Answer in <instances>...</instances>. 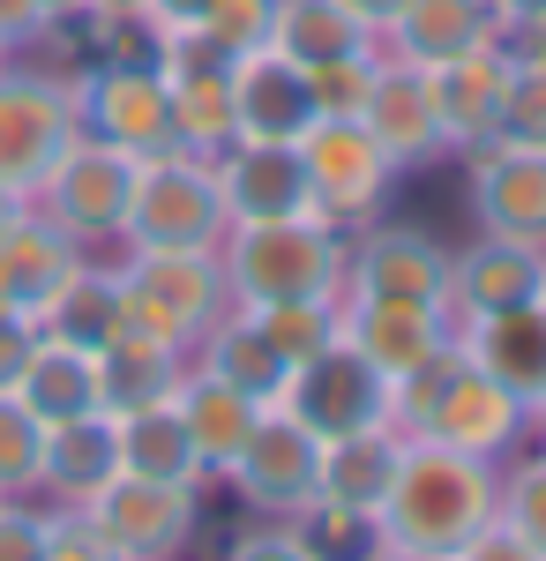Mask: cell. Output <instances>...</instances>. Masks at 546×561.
Returning a JSON list of instances; mask_svg holds the SVG:
<instances>
[{"mask_svg":"<svg viewBox=\"0 0 546 561\" xmlns=\"http://www.w3.org/2000/svg\"><path fill=\"white\" fill-rule=\"evenodd\" d=\"M502 502V465L487 457H464L434 434H405V457L389 479V502H382V547H412V554H457L471 531L494 524Z\"/></svg>","mask_w":546,"mask_h":561,"instance_id":"obj_1","label":"cell"},{"mask_svg":"<svg viewBox=\"0 0 546 561\" xmlns=\"http://www.w3.org/2000/svg\"><path fill=\"white\" fill-rule=\"evenodd\" d=\"M344 225L322 210L299 217H262V225H232L217 240L232 307H285V300H337L344 293Z\"/></svg>","mask_w":546,"mask_h":561,"instance_id":"obj_2","label":"cell"},{"mask_svg":"<svg viewBox=\"0 0 546 561\" xmlns=\"http://www.w3.org/2000/svg\"><path fill=\"white\" fill-rule=\"evenodd\" d=\"M397 434H434L464 457L502 465L532 434V404H516L502 382H487L464 352H442L412 382H397Z\"/></svg>","mask_w":546,"mask_h":561,"instance_id":"obj_3","label":"cell"},{"mask_svg":"<svg viewBox=\"0 0 546 561\" xmlns=\"http://www.w3.org/2000/svg\"><path fill=\"white\" fill-rule=\"evenodd\" d=\"M121 322L195 352L232 314V285L217 248H127L121 262Z\"/></svg>","mask_w":546,"mask_h":561,"instance_id":"obj_4","label":"cell"},{"mask_svg":"<svg viewBox=\"0 0 546 561\" xmlns=\"http://www.w3.org/2000/svg\"><path fill=\"white\" fill-rule=\"evenodd\" d=\"M232 232L225 217V187H217V158L195 150H158L135 173V203H127L121 248H217Z\"/></svg>","mask_w":546,"mask_h":561,"instance_id":"obj_5","label":"cell"},{"mask_svg":"<svg viewBox=\"0 0 546 561\" xmlns=\"http://www.w3.org/2000/svg\"><path fill=\"white\" fill-rule=\"evenodd\" d=\"M277 412H293L315 442H337V434H367V427H397V382L382 375L352 337L322 345L315 359H299Z\"/></svg>","mask_w":546,"mask_h":561,"instance_id":"obj_6","label":"cell"},{"mask_svg":"<svg viewBox=\"0 0 546 561\" xmlns=\"http://www.w3.org/2000/svg\"><path fill=\"white\" fill-rule=\"evenodd\" d=\"M83 135L76 121V83L53 68H0V180L15 195H38V180L53 173V158Z\"/></svg>","mask_w":546,"mask_h":561,"instance_id":"obj_7","label":"cell"},{"mask_svg":"<svg viewBox=\"0 0 546 561\" xmlns=\"http://www.w3.org/2000/svg\"><path fill=\"white\" fill-rule=\"evenodd\" d=\"M217 479L248 502L254 517L307 524V517H315V494H322V442L299 427L293 412L270 404V412L254 420V434L240 442V457H232Z\"/></svg>","mask_w":546,"mask_h":561,"instance_id":"obj_8","label":"cell"},{"mask_svg":"<svg viewBox=\"0 0 546 561\" xmlns=\"http://www.w3.org/2000/svg\"><path fill=\"white\" fill-rule=\"evenodd\" d=\"M135 173H143V158H127L113 142H98V135H76L60 158H53V173L38 180V203L76 248H98V240H121L127 225V203H135Z\"/></svg>","mask_w":546,"mask_h":561,"instance_id":"obj_9","label":"cell"},{"mask_svg":"<svg viewBox=\"0 0 546 561\" xmlns=\"http://www.w3.org/2000/svg\"><path fill=\"white\" fill-rule=\"evenodd\" d=\"M344 293L352 300H405V307H434L450 314V248L405 225V217H367L344 240Z\"/></svg>","mask_w":546,"mask_h":561,"instance_id":"obj_10","label":"cell"},{"mask_svg":"<svg viewBox=\"0 0 546 561\" xmlns=\"http://www.w3.org/2000/svg\"><path fill=\"white\" fill-rule=\"evenodd\" d=\"M83 517L121 547V561H180L187 539H195V524H203V486L113 472L83 502Z\"/></svg>","mask_w":546,"mask_h":561,"instance_id":"obj_11","label":"cell"},{"mask_svg":"<svg viewBox=\"0 0 546 561\" xmlns=\"http://www.w3.org/2000/svg\"><path fill=\"white\" fill-rule=\"evenodd\" d=\"M76 121H83V135L113 142L127 158L180 150L172 142V90L143 60H90L83 76H76Z\"/></svg>","mask_w":546,"mask_h":561,"instance_id":"obj_12","label":"cell"},{"mask_svg":"<svg viewBox=\"0 0 546 561\" xmlns=\"http://www.w3.org/2000/svg\"><path fill=\"white\" fill-rule=\"evenodd\" d=\"M299 158H307L315 210L330 217V225H344V232H360L367 217H382L389 187H397L389 150H382L360 121H315V128L299 135Z\"/></svg>","mask_w":546,"mask_h":561,"instance_id":"obj_13","label":"cell"},{"mask_svg":"<svg viewBox=\"0 0 546 561\" xmlns=\"http://www.w3.org/2000/svg\"><path fill=\"white\" fill-rule=\"evenodd\" d=\"M502 38V31H494ZM509 83H516V68H509L502 45H471L457 60H434L426 68V98H434V121H442V150H487V142H502V105H509Z\"/></svg>","mask_w":546,"mask_h":561,"instance_id":"obj_14","label":"cell"},{"mask_svg":"<svg viewBox=\"0 0 546 561\" xmlns=\"http://www.w3.org/2000/svg\"><path fill=\"white\" fill-rule=\"evenodd\" d=\"M464 195H471L479 232H509V240H539L546 248V150H532V142L471 150L464 158Z\"/></svg>","mask_w":546,"mask_h":561,"instance_id":"obj_15","label":"cell"},{"mask_svg":"<svg viewBox=\"0 0 546 561\" xmlns=\"http://www.w3.org/2000/svg\"><path fill=\"white\" fill-rule=\"evenodd\" d=\"M546 293V248L539 240H509V232H479L471 248L450 255V314H509V307H539Z\"/></svg>","mask_w":546,"mask_h":561,"instance_id":"obj_16","label":"cell"},{"mask_svg":"<svg viewBox=\"0 0 546 561\" xmlns=\"http://www.w3.org/2000/svg\"><path fill=\"white\" fill-rule=\"evenodd\" d=\"M315 90H307V68L285 60V53H240L232 68V142H299L315 128Z\"/></svg>","mask_w":546,"mask_h":561,"instance_id":"obj_17","label":"cell"},{"mask_svg":"<svg viewBox=\"0 0 546 561\" xmlns=\"http://www.w3.org/2000/svg\"><path fill=\"white\" fill-rule=\"evenodd\" d=\"M344 337L367 352L389 382H412L442 352H457V314L405 307V300H352V293H344Z\"/></svg>","mask_w":546,"mask_h":561,"instance_id":"obj_18","label":"cell"},{"mask_svg":"<svg viewBox=\"0 0 546 561\" xmlns=\"http://www.w3.org/2000/svg\"><path fill=\"white\" fill-rule=\"evenodd\" d=\"M217 187H225V217H232V225L315 210L299 142H225V150H217Z\"/></svg>","mask_w":546,"mask_h":561,"instance_id":"obj_19","label":"cell"},{"mask_svg":"<svg viewBox=\"0 0 546 561\" xmlns=\"http://www.w3.org/2000/svg\"><path fill=\"white\" fill-rule=\"evenodd\" d=\"M360 128L389 150L397 173H412V165H426V158H442V121H434V98H426V68L389 60V53L375 45V90H367Z\"/></svg>","mask_w":546,"mask_h":561,"instance_id":"obj_20","label":"cell"},{"mask_svg":"<svg viewBox=\"0 0 546 561\" xmlns=\"http://www.w3.org/2000/svg\"><path fill=\"white\" fill-rule=\"evenodd\" d=\"M83 255H90V248H76V240L31 203V210L0 232V307L38 322L45 307H53V293L76 277V262H83Z\"/></svg>","mask_w":546,"mask_h":561,"instance_id":"obj_21","label":"cell"},{"mask_svg":"<svg viewBox=\"0 0 546 561\" xmlns=\"http://www.w3.org/2000/svg\"><path fill=\"white\" fill-rule=\"evenodd\" d=\"M457 352L487 382H502L516 404H539L546 397V307L471 314V322H457Z\"/></svg>","mask_w":546,"mask_h":561,"instance_id":"obj_22","label":"cell"},{"mask_svg":"<svg viewBox=\"0 0 546 561\" xmlns=\"http://www.w3.org/2000/svg\"><path fill=\"white\" fill-rule=\"evenodd\" d=\"M397 457H405V434L397 427H367V434L322 442V494H315V510L375 524L382 502H389V479H397Z\"/></svg>","mask_w":546,"mask_h":561,"instance_id":"obj_23","label":"cell"},{"mask_svg":"<svg viewBox=\"0 0 546 561\" xmlns=\"http://www.w3.org/2000/svg\"><path fill=\"white\" fill-rule=\"evenodd\" d=\"M494 31H502L494 0H405V15L382 31V53L434 68V60H457L471 45H494Z\"/></svg>","mask_w":546,"mask_h":561,"instance_id":"obj_24","label":"cell"},{"mask_svg":"<svg viewBox=\"0 0 546 561\" xmlns=\"http://www.w3.org/2000/svg\"><path fill=\"white\" fill-rule=\"evenodd\" d=\"M121 472V442H113V412H83L45 427V465H38V494L53 510H83L105 479Z\"/></svg>","mask_w":546,"mask_h":561,"instance_id":"obj_25","label":"cell"},{"mask_svg":"<svg viewBox=\"0 0 546 561\" xmlns=\"http://www.w3.org/2000/svg\"><path fill=\"white\" fill-rule=\"evenodd\" d=\"M187 375V352L150 337V330H113L98 345V404L105 412H143V404H166L172 389Z\"/></svg>","mask_w":546,"mask_h":561,"instance_id":"obj_26","label":"cell"},{"mask_svg":"<svg viewBox=\"0 0 546 561\" xmlns=\"http://www.w3.org/2000/svg\"><path fill=\"white\" fill-rule=\"evenodd\" d=\"M172 404H180L187 442H195V457L211 465V479L240 457V442H248L254 420H262V404H248L232 382H217L211 367H195V359H187V375H180V389H172Z\"/></svg>","mask_w":546,"mask_h":561,"instance_id":"obj_27","label":"cell"},{"mask_svg":"<svg viewBox=\"0 0 546 561\" xmlns=\"http://www.w3.org/2000/svg\"><path fill=\"white\" fill-rule=\"evenodd\" d=\"M187 359H195V367H211L217 382H232L248 404H262V412H270V404L285 397V382H293V359L270 345V337L254 330V314H240V307H232V314H225V322H217Z\"/></svg>","mask_w":546,"mask_h":561,"instance_id":"obj_28","label":"cell"},{"mask_svg":"<svg viewBox=\"0 0 546 561\" xmlns=\"http://www.w3.org/2000/svg\"><path fill=\"white\" fill-rule=\"evenodd\" d=\"M113 442H121V472L135 479H180V486H211V465L195 457L180 404H143V412H113Z\"/></svg>","mask_w":546,"mask_h":561,"instance_id":"obj_29","label":"cell"},{"mask_svg":"<svg viewBox=\"0 0 546 561\" xmlns=\"http://www.w3.org/2000/svg\"><path fill=\"white\" fill-rule=\"evenodd\" d=\"M15 397L38 412L45 427L83 420V412H105V404H98V352L60 345V337H45V330H38V352H31V367H23Z\"/></svg>","mask_w":546,"mask_h":561,"instance_id":"obj_30","label":"cell"},{"mask_svg":"<svg viewBox=\"0 0 546 561\" xmlns=\"http://www.w3.org/2000/svg\"><path fill=\"white\" fill-rule=\"evenodd\" d=\"M38 330L45 337H60V345H83L98 352L113 330H121V270L113 262H76V277L53 293V307L38 314Z\"/></svg>","mask_w":546,"mask_h":561,"instance_id":"obj_31","label":"cell"},{"mask_svg":"<svg viewBox=\"0 0 546 561\" xmlns=\"http://www.w3.org/2000/svg\"><path fill=\"white\" fill-rule=\"evenodd\" d=\"M375 31L352 23L337 0H277V31H270V53H285L299 68H322V60H344V53H375Z\"/></svg>","mask_w":546,"mask_h":561,"instance_id":"obj_32","label":"cell"},{"mask_svg":"<svg viewBox=\"0 0 546 561\" xmlns=\"http://www.w3.org/2000/svg\"><path fill=\"white\" fill-rule=\"evenodd\" d=\"M172 142L195 150V158H217L232 142V68L225 76H172Z\"/></svg>","mask_w":546,"mask_h":561,"instance_id":"obj_33","label":"cell"},{"mask_svg":"<svg viewBox=\"0 0 546 561\" xmlns=\"http://www.w3.org/2000/svg\"><path fill=\"white\" fill-rule=\"evenodd\" d=\"M248 314V307H240ZM254 330L270 337V345L285 352V359H315L322 345H337L344 337V293L337 300H285V307H254Z\"/></svg>","mask_w":546,"mask_h":561,"instance_id":"obj_34","label":"cell"},{"mask_svg":"<svg viewBox=\"0 0 546 561\" xmlns=\"http://www.w3.org/2000/svg\"><path fill=\"white\" fill-rule=\"evenodd\" d=\"M38 465H45V420L15 389H0V494L31 502L38 494Z\"/></svg>","mask_w":546,"mask_h":561,"instance_id":"obj_35","label":"cell"},{"mask_svg":"<svg viewBox=\"0 0 546 561\" xmlns=\"http://www.w3.org/2000/svg\"><path fill=\"white\" fill-rule=\"evenodd\" d=\"M307 90H315V113L322 121H360L367 113V90H375V53H344V60L307 68Z\"/></svg>","mask_w":546,"mask_h":561,"instance_id":"obj_36","label":"cell"},{"mask_svg":"<svg viewBox=\"0 0 546 561\" xmlns=\"http://www.w3.org/2000/svg\"><path fill=\"white\" fill-rule=\"evenodd\" d=\"M494 517H502L509 531H524V539L546 554V449H539V457H516V465L502 472V502H494Z\"/></svg>","mask_w":546,"mask_h":561,"instance_id":"obj_37","label":"cell"},{"mask_svg":"<svg viewBox=\"0 0 546 561\" xmlns=\"http://www.w3.org/2000/svg\"><path fill=\"white\" fill-rule=\"evenodd\" d=\"M203 31H211L225 53H262L270 31H277V0H211Z\"/></svg>","mask_w":546,"mask_h":561,"instance_id":"obj_38","label":"cell"},{"mask_svg":"<svg viewBox=\"0 0 546 561\" xmlns=\"http://www.w3.org/2000/svg\"><path fill=\"white\" fill-rule=\"evenodd\" d=\"M45 561H121V547L83 510H53V524H45Z\"/></svg>","mask_w":546,"mask_h":561,"instance_id":"obj_39","label":"cell"},{"mask_svg":"<svg viewBox=\"0 0 546 561\" xmlns=\"http://www.w3.org/2000/svg\"><path fill=\"white\" fill-rule=\"evenodd\" d=\"M502 142H532L546 150V76H524L509 83V105H502Z\"/></svg>","mask_w":546,"mask_h":561,"instance_id":"obj_40","label":"cell"},{"mask_svg":"<svg viewBox=\"0 0 546 561\" xmlns=\"http://www.w3.org/2000/svg\"><path fill=\"white\" fill-rule=\"evenodd\" d=\"M45 524L53 510L38 502H0V561H45Z\"/></svg>","mask_w":546,"mask_h":561,"instance_id":"obj_41","label":"cell"},{"mask_svg":"<svg viewBox=\"0 0 546 561\" xmlns=\"http://www.w3.org/2000/svg\"><path fill=\"white\" fill-rule=\"evenodd\" d=\"M225 561H322V554L307 547V531H293V524H270V531H240V539L225 547Z\"/></svg>","mask_w":546,"mask_h":561,"instance_id":"obj_42","label":"cell"},{"mask_svg":"<svg viewBox=\"0 0 546 561\" xmlns=\"http://www.w3.org/2000/svg\"><path fill=\"white\" fill-rule=\"evenodd\" d=\"M450 561H546V554L532 547V539H524V531H509V524L494 517L487 531H471V539H464Z\"/></svg>","mask_w":546,"mask_h":561,"instance_id":"obj_43","label":"cell"},{"mask_svg":"<svg viewBox=\"0 0 546 561\" xmlns=\"http://www.w3.org/2000/svg\"><path fill=\"white\" fill-rule=\"evenodd\" d=\"M31 352H38V322H31V314H8V307H0V389L23 382Z\"/></svg>","mask_w":546,"mask_h":561,"instance_id":"obj_44","label":"cell"},{"mask_svg":"<svg viewBox=\"0 0 546 561\" xmlns=\"http://www.w3.org/2000/svg\"><path fill=\"white\" fill-rule=\"evenodd\" d=\"M53 31H60V23H53L45 0H0V38L15 45V53H23V45H45Z\"/></svg>","mask_w":546,"mask_h":561,"instance_id":"obj_45","label":"cell"},{"mask_svg":"<svg viewBox=\"0 0 546 561\" xmlns=\"http://www.w3.org/2000/svg\"><path fill=\"white\" fill-rule=\"evenodd\" d=\"M509 53V68H524V76H546V15H524V23H502V38H494Z\"/></svg>","mask_w":546,"mask_h":561,"instance_id":"obj_46","label":"cell"},{"mask_svg":"<svg viewBox=\"0 0 546 561\" xmlns=\"http://www.w3.org/2000/svg\"><path fill=\"white\" fill-rule=\"evenodd\" d=\"M143 8H150L158 31H180V23H203L211 15V0H143Z\"/></svg>","mask_w":546,"mask_h":561,"instance_id":"obj_47","label":"cell"},{"mask_svg":"<svg viewBox=\"0 0 546 561\" xmlns=\"http://www.w3.org/2000/svg\"><path fill=\"white\" fill-rule=\"evenodd\" d=\"M337 8H344V15H352V23H367V31H389V23H397V15H405V0H337Z\"/></svg>","mask_w":546,"mask_h":561,"instance_id":"obj_48","label":"cell"},{"mask_svg":"<svg viewBox=\"0 0 546 561\" xmlns=\"http://www.w3.org/2000/svg\"><path fill=\"white\" fill-rule=\"evenodd\" d=\"M31 210V195H15V187H8V180H0V232H8V225H15V217Z\"/></svg>","mask_w":546,"mask_h":561,"instance_id":"obj_49","label":"cell"},{"mask_svg":"<svg viewBox=\"0 0 546 561\" xmlns=\"http://www.w3.org/2000/svg\"><path fill=\"white\" fill-rule=\"evenodd\" d=\"M502 23H524V15H546V0H494Z\"/></svg>","mask_w":546,"mask_h":561,"instance_id":"obj_50","label":"cell"},{"mask_svg":"<svg viewBox=\"0 0 546 561\" xmlns=\"http://www.w3.org/2000/svg\"><path fill=\"white\" fill-rule=\"evenodd\" d=\"M127 8H143V0H90L83 15H127ZM143 15H150V8H143Z\"/></svg>","mask_w":546,"mask_h":561,"instance_id":"obj_51","label":"cell"},{"mask_svg":"<svg viewBox=\"0 0 546 561\" xmlns=\"http://www.w3.org/2000/svg\"><path fill=\"white\" fill-rule=\"evenodd\" d=\"M375 561H450V554H412V547H375Z\"/></svg>","mask_w":546,"mask_h":561,"instance_id":"obj_52","label":"cell"},{"mask_svg":"<svg viewBox=\"0 0 546 561\" xmlns=\"http://www.w3.org/2000/svg\"><path fill=\"white\" fill-rule=\"evenodd\" d=\"M45 8H53V23H76V15H83L90 0H45Z\"/></svg>","mask_w":546,"mask_h":561,"instance_id":"obj_53","label":"cell"},{"mask_svg":"<svg viewBox=\"0 0 546 561\" xmlns=\"http://www.w3.org/2000/svg\"><path fill=\"white\" fill-rule=\"evenodd\" d=\"M532 434H539V442H546V397H539V404H532Z\"/></svg>","mask_w":546,"mask_h":561,"instance_id":"obj_54","label":"cell"},{"mask_svg":"<svg viewBox=\"0 0 546 561\" xmlns=\"http://www.w3.org/2000/svg\"><path fill=\"white\" fill-rule=\"evenodd\" d=\"M8 60H15V45H8V38H0V68H8Z\"/></svg>","mask_w":546,"mask_h":561,"instance_id":"obj_55","label":"cell"},{"mask_svg":"<svg viewBox=\"0 0 546 561\" xmlns=\"http://www.w3.org/2000/svg\"><path fill=\"white\" fill-rule=\"evenodd\" d=\"M539 307H546V293H539Z\"/></svg>","mask_w":546,"mask_h":561,"instance_id":"obj_56","label":"cell"},{"mask_svg":"<svg viewBox=\"0 0 546 561\" xmlns=\"http://www.w3.org/2000/svg\"><path fill=\"white\" fill-rule=\"evenodd\" d=\"M0 502H8V494H0Z\"/></svg>","mask_w":546,"mask_h":561,"instance_id":"obj_57","label":"cell"}]
</instances>
